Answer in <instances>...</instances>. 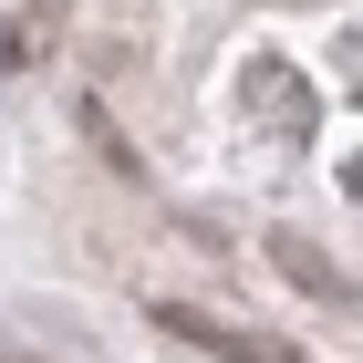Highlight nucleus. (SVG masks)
<instances>
[{"label": "nucleus", "mask_w": 363, "mask_h": 363, "mask_svg": "<svg viewBox=\"0 0 363 363\" xmlns=\"http://www.w3.org/2000/svg\"><path fill=\"white\" fill-rule=\"evenodd\" d=\"M42 42H52V11H21V21H0V73H21Z\"/></svg>", "instance_id": "obj_2"}, {"label": "nucleus", "mask_w": 363, "mask_h": 363, "mask_svg": "<svg viewBox=\"0 0 363 363\" xmlns=\"http://www.w3.org/2000/svg\"><path fill=\"white\" fill-rule=\"evenodd\" d=\"M280 270H291V280H311V291H342V270H333V259H311L301 239H280Z\"/></svg>", "instance_id": "obj_3"}, {"label": "nucleus", "mask_w": 363, "mask_h": 363, "mask_svg": "<svg viewBox=\"0 0 363 363\" xmlns=\"http://www.w3.org/2000/svg\"><path fill=\"white\" fill-rule=\"evenodd\" d=\"M156 333L197 342V353H218V363H291V342H270V333H228V322H208V311H187V301H156Z\"/></svg>", "instance_id": "obj_1"}]
</instances>
